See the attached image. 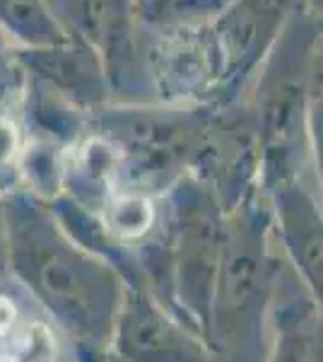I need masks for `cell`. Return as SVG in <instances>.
Masks as SVG:
<instances>
[{"label": "cell", "mask_w": 323, "mask_h": 362, "mask_svg": "<svg viewBox=\"0 0 323 362\" xmlns=\"http://www.w3.org/2000/svg\"><path fill=\"white\" fill-rule=\"evenodd\" d=\"M10 264L29 288L63 321V326L82 338L109 334L114 312V278L95 264L41 215H22L10 227Z\"/></svg>", "instance_id": "cell-1"}, {"label": "cell", "mask_w": 323, "mask_h": 362, "mask_svg": "<svg viewBox=\"0 0 323 362\" xmlns=\"http://www.w3.org/2000/svg\"><path fill=\"white\" fill-rule=\"evenodd\" d=\"M119 353L126 362H203V350L148 297L135 295L123 307Z\"/></svg>", "instance_id": "cell-2"}, {"label": "cell", "mask_w": 323, "mask_h": 362, "mask_svg": "<svg viewBox=\"0 0 323 362\" xmlns=\"http://www.w3.org/2000/svg\"><path fill=\"white\" fill-rule=\"evenodd\" d=\"M222 254V235L208 215H193L181 227L179 239V278L181 295L193 312L208 317L213 309L215 278Z\"/></svg>", "instance_id": "cell-3"}, {"label": "cell", "mask_w": 323, "mask_h": 362, "mask_svg": "<svg viewBox=\"0 0 323 362\" xmlns=\"http://www.w3.org/2000/svg\"><path fill=\"white\" fill-rule=\"evenodd\" d=\"M258 256L249 247V239L242 235H232L222 239L220 266L215 278L213 309L217 314L215 326L227 334L237 329L239 317L249 309L251 297L258 290Z\"/></svg>", "instance_id": "cell-4"}, {"label": "cell", "mask_w": 323, "mask_h": 362, "mask_svg": "<svg viewBox=\"0 0 323 362\" xmlns=\"http://www.w3.org/2000/svg\"><path fill=\"white\" fill-rule=\"evenodd\" d=\"M73 13L80 29L104 56L123 54L128 39V0H73Z\"/></svg>", "instance_id": "cell-5"}, {"label": "cell", "mask_w": 323, "mask_h": 362, "mask_svg": "<svg viewBox=\"0 0 323 362\" xmlns=\"http://www.w3.org/2000/svg\"><path fill=\"white\" fill-rule=\"evenodd\" d=\"M0 20L34 44H61V29L41 8V0H0Z\"/></svg>", "instance_id": "cell-6"}, {"label": "cell", "mask_w": 323, "mask_h": 362, "mask_svg": "<svg viewBox=\"0 0 323 362\" xmlns=\"http://www.w3.org/2000/svg\"><path fill=\"white\" fill-rule=\"evenodd\" d=\"M152 225V206L145 198H121V201L111 203L107 215V227L114 235L123 239L143 237Z\"/></svg>", "instance_id": "cell-7"}, {"label": "cell", "mask_w": 323, "mask_h": 362, "mask_svg": "<svg viewBox=\"0 0 323 362\" xmlns=\"http://www.w3.org/2000/svg\"><path fill=\"white\" fill-rule=\"evenodd\" d=\"M10 264V232L8 220H5L3 210H0V271Z\"/></svg>", "instance_id": "cell-8"}, {"label": "cell", "mask_w": 323, "mask_h": 362, "mask_svg": "<svg viewBox=\"0 0 323 362\" xmlns=\"http://www.w3.org/2000/svg\"><path fill=\"white\" fill-rule=\"evenodd\" d=\"M15 321V309L10 305L8 300H0V336L8 334L10 326H13Z\"/></svg>", "instance_id": "cell-9"}, {"label": "cell", "mask_w": 323, "mask_h": 362, "mask_svg": "<svg viewBox=\"0 0 323 362\" xmlns=\"http://www.w3.org/2000/svg\"><path fill=\"white\" fill-rule=\"evenodd\" d=\"M278 362H309L307 360V355L302 353V348H297V346H285L283 350H280V358Z\"/></svg>", "instance_id": "cell-10"}]
</instances>
